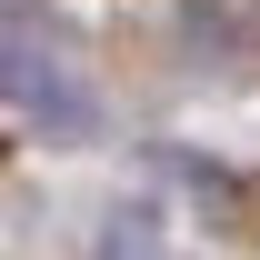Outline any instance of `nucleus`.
I'll return each mask as SVG.
<instances>
[{"label": "nucleus", "mask_w": 260, "mask_h": 260, "mask_svg": "<svg viewBox=\"0 0 260 260\" xmlns=\"http://www.w3.org/2000/svg\"><path fill=\"white\" fill-rule=\"evenodd\" d=\"M0 100H20V110L50 120V130H90V90H80L40 40H20V30H0Z\"/></svg>", "instance_id": "f257e3e1"}, {"label": "nucleus", "mask_w": 260, "mask_h": 260, "mask_svg": "<svg viewBox=\"0 0 260 260\" xmlns=\"http://www.w3.org/2000/svg\"><path fill=\"white\" fill-rule=\"evenodd\" d=\"M0 160H10V140H0Z\"/></svg>", "instance_id": "f03ea898"}]
</instances>
